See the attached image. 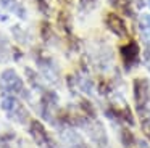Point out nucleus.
<instances>
[{
	"mask_svg": "<svg viewBox=\"0 0 150 148\" xmlns=\"http://www.w3.org/2000/svg\"><path fill=\"white\" fill-rule=\"evenodd\" d=\"M136 6L142 8V6H149L150 8V0H136Z\"/></svg>",
	"mask_w": 150,
	"mask_h": 148,
	"instance_id": "nucleus-21",
	"label": "nucleus"
},
{
	"mask_svg": "<svg viewBox=\"0 0 150 148\" xmlns=\"http://www.w3.org/2000/svg\"><path fill=\"white\" fill-rule=\"evenodd\" d=\"M11 35L15 37V40L21 45H28L31 42V35L26 29H23L20 24H15L11 26Z\"/></svg>",
	"mask_w": 150,
	"mask_h": 148,
	"instance_id": "nucleus-17",
	"label": "nucleus"
},
{
	"mask_svg": "<svg viewBox=\"0 0 150 148\" xmlns=\"http://www.w3.org/2000/svg\"><path fill=\"white\" fill-rule=\"evenodd\" d=\"M0 108L5 113L10 121L16 122L20 125H28L31 118L29 109L26 108V105L23 103V100L13 95H0Z\"/></svg>",
	"mask_w": 150,
	"mask_h": 148,
	"instance_id": "nucleus-4",
	"label": "nucleus"
},
{
	"mask_svg": "<svg viewBox=\"0 0 150 148\" xmlns=\"http://www.w3.org/2000/svg\"><path fill=\"white\" fill-rule=\"evenodd\" d=\"M139 147H140V148H150V142H149V140H142V138H139Z\"/></svg>",
	"mask_w": 150,
	"mask_h": 148,
	"instance_id": "nucleus-22",
	"label": "nucleus"
},
{
	"mask_svg": "<svg viewBox=\"0 0 150 148\" xmlns=\"http://www.w3.org/2000/svg\"><path fill=\"white\" fill-rule=\"evenodd\" d=\"M60 98L58 93L53 89L47 87L42 93H39V101H37V111H39L40 118L47 121L50 125L55 127L57 121H58L60 114Z\"/></svg>",
	"mask_w": 150,
	"mask_h": 148,
	"instance_id": "nucleus-5",
	"label": "nucleus"
},
{
	"mask_svg": "<svg viewBox=\"0 0 150 148\" xmlns=\"http://www.w3.org/2000/svg\"><path fill=\"white\" fill-rule=\"evenodd\" d=\"M57 29L63 39H69L74 35L73 32V3L71 0H58V10H57Z\"/></svg>",
	"mask_w": 150,
	"mask_h": 148,
	"instance_id": "nucleus-8",
	"label": "nucleus"
},
{
	"mask_svg": "<svg viewBox=\"0 0 150 148\" xmlns=\"http://www.w3.org/2000/svg\"><path fill=\"white\" fill-rule=\"evenodd\" d=\"M108 5L111 6L113 11H116L118 15H121L123 18H129V19H136V2L134 0H107Z\"/></svg>",
	"mask_w": 150,
	"mask_h": 148,
	"instance_id": "nucleus-11",
	"label": "nucleus"
},
{
	"mask_svg": "<svg viewBox=\"0 0 150 148\" xmlns=\"http://www.w3.org/2000/svg\"><path fill=\"white\" fill-rule=\"evenodd\" d=\"M24 76H26V84L33 92L42 93L44 90L49 87V84L42 79V76L39 74V71H34L31 68H24Z\"/></svg>",
	"mask_w": 150,
	"mask_h": 148,
	"instance_id": "nucleus-12",
	"label": "nucleus"
},
{
	"mask_svg": "<svg viewBox=\"0 0 150 148\" xmlns=\"http://www.w3.org/2000/svg\"><path fill=\"white\" fill-rule=\"evenodd\" d=\"M103 113L116 127H120V125L134 127L136 125V118H134L132 109H131L129 103L126 101V98L120 92L113 93L107 98Z\"/></svg>",
	"mask_w": 150,
	"mask_h": 148,
	"instance_id": "nucleus-1",
	"label": "nucleus"
},
{
	"mask_svg": "<svg viewBox=\"0 0 150 148\" xmlns=\"http://www.w3.org/2000/svg\"><path fill=\"white\" fill-rule=\"evenodd\" d=\"M142 63L150 73V48H144V51H142Z\"/></svg>",
	"mask_w": 150,
	"mask_h": 148,
	"instance_id": "nucleus-20",
	"label": "nucleus"
},
{
	"mask_svg": "<svg viewBox=\"0 0 150 148\" xmlns=\"http://www.w3.org/2000/svg\"><path fill=\"white\" fill-rule=\"evenodd\" d=\"M36 6L44 16H49L52 13V0H34Z\"/></svg>",
	"mask_w": 150,
	"mask_h": 148,
	"instance_id": "nucleus-19",
	"label": "nucleus"
},
{
	"mask_svg": "<svg viewBox=\"0 0 150 148\" xmlns=\"http://www.w3.org/2000/svg\"><path fill=\"white\" fill-rule=\"evenodd\" d=\"M39 34H40V39H42L44 45H55L58 42V34H57L55 27L50 24L47 19H44L39 26Z\"/></svg>",
	"mask_w": 150,
	"mask_h": 148,
	"instance_id": "nucleus-14",
	"label": "nucleus"
},
{
	"mask_svg": "<svg viewBox=\"0 0 150 148\" xmlns=\"http://www.w3.org/2000/svg\"><path fill=\"white\" fill-rule=\"evenodd\" d=\"M33 58L37 66V71L42 76L49 85H58L62 76H60V68L57 64L55 58L49 53L44 47H36L33 50Z\"/></svg>",
	"mask_w": 150,
	"mask_h": 148,
	"instance_id": "nucleus-3",
	"label": "nucleus"
},
{
	"mask_svg": "<svg viewBox=\"0 0 150 148\" xmlns=\"http://www.w3.org/2000/svg\"><path fill=\"white\" fill-rule=\"evenodd\" d=\"M98 5V0H78L79 16H89Z\"/></svg>",
	"mask_w": 150,
	"mask_h": 148,
	"instance_id": "nucleus-18",
	"label": "nucleus"
},
{
	"mask_svg": "<svg viewBox=\"0 0 150 148\" xmlns=\"http://www.w3.org/2000/svg\"><path fill=\"white\" fill-rule=\"evenodd\" d=\"M120 58L124 73H131L132 69H136L142 61V51H140L139 42L132 37L124 40V44L120 45Z\"/></svg>",
	"mask_w": 150,
	"mask_h": 148,
	"instance_id": "nucleus-7",
	"label": "nucleus"
},
{
	"mask_svg": "<svg viewBox=\"0 0 150 148\" xmlns=\"http://www.w3.org/2000/svg\"><path fill=\"white\" fill-rule=\"evenodd\" d=\"M0 6L5 10L7 13H13L15 16H18L20 19L28 18V11L23 6V3L18 0H0Z\"/></svg>",
	"mask_w": 150,
	"mask_h": 148,
	"instance_id": "nucleus-15",
	"label": "nucleus"
},
{
	"mask_svg": "<svg viewBox=\"0 0 150 148\" xmlns=\"http://www.w3.org/2000/svg\"><path fill=\"white\" fill-rule=\"evenodd\" d=\"M0 93L13 95L24 101H31V89L13 68H7L0 73Z\"/></svg>",
	"mask_w": 150,
	"mask_h": 148,
	"instance_id": "nucleus-2",
	"label": "nucleus"
},
{
	"mask_svg": "<svg viewBox=\"0 0 150 148\" xmlns=\"http://www.w3.org/2000/svg\"><path fill=\"white\" fill-rule=\"evenodd\" d=\"M28 132L37 148H63L62 143L47 130L44 122L39 119H31L28 124Z\"/></svg>",
	"mask_w": 150,
	"mask_h": 148,
	"instance_id": "nucleus-6",
	"label": "nucleus"
},
{
	"mask_svg": "<svg viewBox=\"0 0 150 148\" xmlns=\"http://www.w3.org/2000/svg\"><path fill=\"white\" fill-rule=\"evenodd\" d=\"M137 31L144 48H150V13H142L137 16Z\"/></svg>",
	"mask_w": 150,
	"mask_h": 148,
	"instance_id": "nucleus-13",
	"label": "nucleus"
},
{
	"mask_svg": "<svg viewBox=\"0 0 150 148\" xmlns=\"http://www.w3.org/2000/svg\"><path fill=\"white\" fill-rule=\"evenodd\" d=\"M13 47L7 37L0 35V63H8L10 60H13Z\"/></svg>",
	"mask_w": 150,
	"mask_h": 148,
	"instance_id": "nucleus-16",
	"label": "nucleus"
},
{
	"mask_svg": "<svg viewBox=\"0 0 150 148\" xmlns=\"http://www.w3.org/2000/svg\"><path fill=\"white\" fill-rule=\"evenodd\" d=\"M55 129L58 130L60 143L63 148H91L82 134L79 132V129L68 124H58Z\"/></svg>",
	"mask_w": 150,
	"mask_h": 148,
	"instance_id": "nucleus-9",
	"label": "nucleus"
},
{
	"mask_svg": "<svg viewBox=\"0 0 150 148\" xmlns=\"http://www.w3.org/2000/svg\"><path fill=\"white\" fill-rule=\"evenodd\" d=\"M103 26L107 27L108 32L115 35L118 39L127 40L129 39V27H127L126 18H123L121 15H118L116 11H107L103 15Z\"/></svg>",
	"mask_w": 150,
	"mask_h": 148,
	"instance_id": "nucleus-10",
	"label": "nucleus"
},
{
	"mask_svg": "<svg viewBox=\"0 0 150 148\" xmlns=\"http://www.w3.org/2000/svg\"><path fill=\"white\" fill-rule=\"evenodd\" d=\"M136 148H140V147H139V140H137V147H136Z\"/></svg>",
	"mask_w": 150,
	"mask_h": 148,
	"instance_id": "nucleus-23",
	"label": "nucleus"
}]
</instances>
